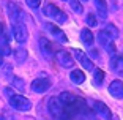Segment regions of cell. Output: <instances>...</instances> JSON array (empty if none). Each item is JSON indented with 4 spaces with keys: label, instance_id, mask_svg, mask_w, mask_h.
<instances>
[{
    "label": "cell",
    "instance_id": "1",
    "mask_svg": "<svg viewBox=\"0 0 123 120\" xmlns=\"http://www.w3.org/2000/svg\"><path fill=\"white\" fill-rule=\"evenodd\" d=\"M43 14L47 16V18H51V19H54L57 24H65V22L68 21V16H66L60 8L55 6L54 3H47L46 6L43 8Z\"/></svg>",
    "mask_w": 123,
    "mask_h": 120
},
{
    "label": "cell",
    "instance_id": "2",
    "mask_svg": "<svg viewBox=\"0 0 123 120\" xmlns=\"http://www.w3.org/2000/svg\"><path fill=\"white\" fill-rule=\"evenodd\" d=\"M8 103H10L16 111H29L32 107V103H30L29 98L22 96V95H14L11 93L10 98H8Z\"/></svg>",
    "mask_w": 123,
    "mask_h": 120
},
{
    "label": "cell",
    "instance_id": "3",
    "mask_svg": "<svg viewBox=\"0 0 123 120\" xmlns=\"http://www.w3.org/2000/svg\"><path fill=\"white\" fill-rule=\"evenodd\" d=\"M13 35H14V40L18 43H25L27 38H29V32H27V27L22 24V22H14L13 24Z\"/></svg>",
    "mask_w": 123,
    "mask_h": 120
},
{
    "label": "cell",
    "instance_id": "4",
    "mask_svg": "<svg viewBox=\"0 0 123 120\" xmlns=\"http://www.w3.org/2000/svg\"><path fill=\"white\" fill-rule=\"evenodd\" d=\"M93 111L101 117L103 120H112V112L103 101H93Z\"/></svg>",
    "mask_w": 123,
    "mask_h": 120
},
{
    "label": "cell",
    "instance_id": "5",
    "mask_svg": "<svg viewBox=\"0 0 123 120\" xmlns=\"http://www.w3.org/2000/svg\"><path fill=\"white\" fill-rule=\"evenodd\" d=\"M47 107H49V112H51L54 117H62V114H63V111H65L63 104L60 103V100H58L57 96L49 98V101H47Z\"/></svg>",
    "mask_w": 123,
    "mask_h": 120
},
{
    "label": "cell",
    "instance_id": "6",
    "mask_svg": "<svg viewBox=\"0 0 123 120\" xmlns=\"http://www.w3.org/2000/svg\"><path fill=\"white\" fill-rule=\"evenodd\" d=\"M51 88V81L47 77H38L32 82V90L36 92V93H44Z\"/></svg>",
    "mask_w": 123,
    "mask_h": 120
},
{
    "label": "cell",
    "instance_id": "7",
    "mask_svg": "<svg viewBox=\"0 0 123 120\" xmlns=\"http://www.w3.org/2000/svg\"><path fill=\"white\" fill-rule=\"evenodd\" d=\"M55 57H57V62L60 63L63 68H71V66L74 65V60H73V57L69 55L68 51H58L57 54H55Z\"/></svg>",
    "mask_w": 123,
    "mask_h": 120
},
{
    "label": "cell",
    "instance_id": "8",
    "mask_svg": "<svg viewBox=\"0 0 123 120\" xmlns=\"http://www.w3.org/2000/svg\"><path fill=\"white\" fill-rule=\"evenodd\" d=\"M109 93L112 95L114 98L122 100L123 98V82H122V81H118V79L112 81L111 85H109Z\"/></svg>",
    "mask_w": 123,
    "mask_h": 120
},
{
    "label": "cell",
    "instance_id": "9",
    "mask_svg": "<svg viewBox=\"0 0 123 120\" xmlns=\"http://www.w3.org/2000/svg\"><path fill=\"white\" fill-rule=\"evenodd\" d=\"M73 54L76 55L77 62L82 65L84 69H93V63H92V60H90V58H88L85 54H84L82 51H79V49H74V51H73Z\"/></svg>",
    "mask_w": 123,
    "mask_h": 120
},
{
    "label": "cell",
    "instance_id": "10",
    "mask_svg": "<svg viewBox=\"0 0 123 120\" xmlns=\"http://www.w3.org/2000/svg\"><path fill=\"white\" fill-rule=\"evenodd\" d=\"M47 29H49V32H51L58 41H62V43H66V41H68V38H66L65 32H63L62 29H58L55 24H51V22H49V24H47Z\"/></svg>",
    "mask_w": 123,
    "mask_h": 120
},
{
    "label": "cell",
    "instance_id": "11",
    "mask_svg": "<svg viewBox=\"0 0 123 120\" xmlns=\"http://www.w3.org/2000/svg\"><path fill=\"white\" fill-rule=\"evenodd\" d=\"M6 8H8V14H10V18L13 19L14 22H19L18 19L22 16V11H21V8H19L16 3H11V2H10V3H6Z\"/></svg>",
    "mask_w": 123,
    "mask_h": 120
},
{
    "label": "cell",
    "instance_id": "12",
    "mask_svg": "<svg viewBox=\"0 0 123 120\" xmlns=\"http://www.w3.org/2000/svg\"><path fill=\"white\" fill-rule=\"evenodd\" d=\"M95 10L99 14V18H103V19L107 18V3L104 0H95Z\"/></svg>",
    "mask_w": 123,
    "mask_h": 120
},
{
    "label": "cell",
    "instance_id": "13",
    "mask_svg": "<svg viewBox=\"0 0 123 120\" xmlns=\"http://www.w3.org/2000/svg\"><path fill=\"white\" fill-rule=\"evenodd\" d=\"M40 46H41V51H43L46 55L54 54V46H52V43L47 40V38H44V37L40 38Z\"/></svg>",
    "mask_w": 123,
    "mask_h": 120
},
{
    "label": "cell",
    "instance_id": "14",
    "mask_svg": "<svg viewBox=\"0 0 123 120\" xmlns=\"http://www.w3.org/2000/svg\"><path fill=\"white\" fill-rule=\"evenodd\" d=\"M98 41H99V43H101L103 46L106 47V49H107V47L114 43V38L111 37V35H107V33H106L104 30H101V32L98 33Z\"/></svg>",
    "mask_w": 123,
    "mask_h": 120
},
{
    "label": "cell",
    "instance_id": "15",
    "mask_svg": "<svg viewBox=\"0 0 123 120\" xmlns=\"http://www.w3.org/2000/svg\"><path fill=\"white\" fill-rule=\"evenodd\" d=\"M111 65H112V68L115 69V73H118L120 76H123V58L117 57V55H112Z\"/></svg>",
    "mask_w": 123,
    "mask_h": 120
},
{
    "label": "cell",
    "instance_id": "16",
    "mask_svg": "<svg viewBox=\"0 0 123 120\" xmlns=\"http://www.w3.org/2000/svg\"><path fill=\"white\" fill-rule=\"evenodd\" d=\"M69 77L74 84H82L85 81V74L80 71V69H73L71 73H69Z\"/></svg>",
    "mask_w": 123,
    "mask_h": 120
},
{
    "label": "cell",
    "instance_id": "17",
    "mask_svg": "<svg viewBox=\"0 0 123 120\" xmlns=\"http://www.w3.org/2000/svg\"><path fill=\"white\" fill-rule=\"evenodd\" d=\"M103 81H104V71L99 68H95L93 69V82L96 87H101V84Z\"/></svg>",
    "mask_w": 123,
    "mask_h": 120
},
{
    "label": "cell",
    "instance_id": "18",
    "mask_svg": "<svg viewBox=\"0 0 123 120\" xmlns=\"http://www.w3.org/2000/svg\"><path fill=\"white\" fill-rule=\"evenodd\" d=\"M93 38H95L93 33H92L88 29H82V32H80V40H82L85 44H88V46H90V44L93 43Z\"/></svg>",
    "mask_w": 123,
    "mask_h": 120
},
{
    "label": "cell",
    "instance_id": "19",
    "mask_svg": "<svg viewBox=\"0 0 123 120\" xmlns=\"http://www.w3.org/2000/svg\"><path fill=\"white\" fill-rule=\"evenodd\" d=\"M14 55H16V60H18L19 63H22L27 58V51L24 49V47H18V49L14 51Z\"/></svg>",
    "mask_w": 123,
    "mask_h": 120
},
{
    "label": "cell",
    "instance_id": "20",
    "mask_svg": "<svg viewBox=\"0 0 123 120\" xmlns=\"http://www.w3.org/2000/svg\"><path fill=\"white\" fill-rule=\"evenodd\" d=\"M104 32L107 33V35H111L114 40L118 37V30H117V27H114L112 24H107V25H106V29H104Z\"/></svg>",
    "mask_w": 123,
    "mask_h": 120
},
{
    "label": "cell",
    "instance_id": "21",
    "mask_svg": "<svg viewBox=\"0 0 123 120\" xmlns=\"http://www.w3.org/2000/svg\"><path fill=\"white\" fill-rule=\"evenodd\" d=\"M69 2V6L74 13H82V3H80L79 0H68Z\"/></svg>",
    "mask_w": 123,
    "mask_h": 120
},
{
    "label": "cell",
    "instance_id": "22",
    "mask_svg": "<svg viewBox=\"0 0 123 120\" xmlns=\"http://www.w3.org/2000/svg\"><path fill=\"white\" fill-rule=\"evenodd\" d=\"M13 87H16L18 90H24V87H25V85H24V81H22V79L14 77V79H13Z\"/></svg>",
    "mask_w": 123,
    "mask_h": 120
},
{
    "label": "cell",
    "instance_id": "23",
    "mask_svg": "<svg viewBox=\"0 0 123 120\" xmlns=\"http://www.w3.org/2000/svg\"><path fill=\"white\" fill-rule=\"evenodd\" d=\"M87 24H88L90 27H95V25L98 24V22H96V18H95V14H88V16H87Z\"/></svg>",
    "mask_w": 123,
    "mask_h": 120
},
{
    "label": "cell",
    "instance_id": "24",
    "mask_svg": "<svg viewBox=\"0 0 123 120\" xmlns=\"http://www.w3.org/2000/svg\"><path fill=\"white\" fill-rule=\"evenodd\" d=\"M25 2L30 8H38L41 5V0H25Z\"/></svg>",
    "mask_w": 123,
    "mask_h": 120
},
{
    "label": "cell",
    "instance_id": "25",
    "mask_svg": "<svg viewBox=\"0 0 123 120\" xmlns=\"http://www.w3.org/2000/svg\"><path fill=\"white\" fill-rule=\"evenodd\" d=\"M2 63H3V55H2V52H0V66H2Z\"/></svg>",
    "mask_w": 123,
    "mask_h": 120
},
{
    "label": "cell",
    "instance_id": "26",
    "mask_svg": "<svg viewBox=\"0 0 123 120\" xmlns=\"http://www.w3.org/2000/svg\"><path fill=\"white\" fill-rule=\"evenodd\" d=\"M60 120H71L69 117H60Z\"/></svg>",
    "mask_w": 123,
    "mask_h": 120
},
{
    "label": "cell",
    "instance_id": "27",
    "mask_svg": "<svg viewBox=\"0 0 123 120\" xmlns=\"http://www.w3.org/2000/svg\"><path fill=\"white\" fill-rule=\"evenodd\" d=\"M0 33H2V24H0Z\"/></svg>",
    "mask_w": 123,
    "mask_h": 120
},
{
    "label": "cell",
    "instance_id": "28",
    "mask_svg": "<svg viewBox=\"0 0 123 120\" xmlns=\"http://www.w3.org/2000/svg\"><path fill=\"white\" fill-rule=\"evenodd\" d=\"M84 2H87V0H84Z\"/></svg>",
    "mask_w": 123,
    "mask_h": 120
},
{
    "label": "cell",
    "instance_id": "29",
    "mask_svg": "<svg viewBox=\"0 0 123 120\" xmlns=\"http://www.w3.org/2000/svg\"><path fill=\"white\" fill-rule=\"evenodd\" d=\"M0 120H2V119H0Z\"/></svg>",
    "mask_w": 123,
    "mask_h": 120
}]
</instances>
